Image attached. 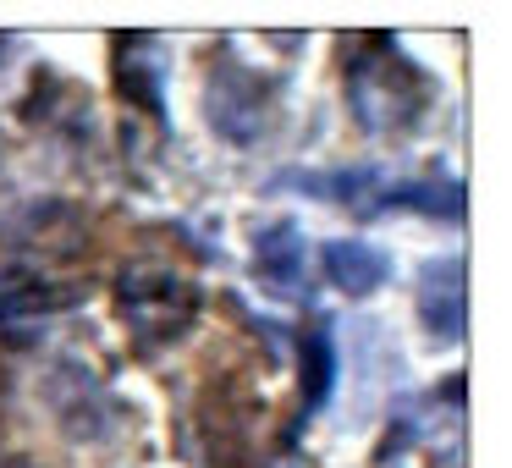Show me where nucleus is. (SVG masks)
Wrapping results in <instances>:
<instances>
[{
    "label": "nucleus",
    "mask_w": 512,
    "mask_h": 468,
    "mask_svg": "<svg viewBox=\"0 0 512 468\" xmlns=\"http://www.w3.org/2000/svg\"><path fill=\"white\" fill-rule=\"evenodd\" d=\"M435 105V78L397 45L375 34L364 39V56L347 61V111L364 127V138H408Z\"/></svg>",
    "instance_id": "obj_1"
},
{
    "label": "nucleus",
    "mask_w": 512,
    "mask_h": 468,
    "mask_svg": "<svg viewBox=\"0 0 512 468\" xmlns=\"http://www.w3.org/2000/svg\"><path fill=\"white\" fill-rule=\"evenodd\" d=\"M116 320L127 325L138 353H160L199 320V281L171 265H127L116 276Z\"/></svg>",
    "instance_id": "obj_2"
},
{
    "label": "nucleus",
    "mask_w": 512,
    "mask_h": 468,
    "mask_svg": "<svg viewBox=\"0 0 512 468\" xmlns=\"http://www.w3.org/2000/svg\"><path fill=\"white\" fill-rule=\"evenodd\" d=\"M276 116H281V83L248 67V61H237L232 50H221L204 72V122L232 149H254L265 144Z\"/></svg>",
    "instance_id": "obj_3"
},
{
    "label": "nucleus",
    "mask_w": 512,
    "mask_h": 468,
    "mask_svg": "<svg viewBox=\"0 0 512 468\" xmlns=\"http://www.w3.org/2000/svg\"><path fill=\"white\" fill-rule=\"evenodd\" d=\"M39 391H45L56 424L67 435H78V441H105V435L122 424V402H116L111 391H105V380L94 375L89 364H78V358H61Z\"/></svg>",
    "instance_id": "obj_4"
},
{
    "label": "nucleus",
    "mask_w": 512,
    "mask_h": 468,
    "mask_svg": "<svg viewBox=\"0 0 512 468\" xmlns=\"http://www.w3.org/2000/svg\"><path fill=\"white\" fill-rule=\"evenodd\" d=\"M413 303H419V320L435 342H463V320H468V276H463V254L430 259L419 270V287H413Z\"/></svg>",
    "instance_id": "obj_5"
},
{
    "label": "nucleus",
    "mask_w": 512,
    "mask_h": 468,
    "mask_svg": "<svg viewBox=\"0 0 512 468\" xmlns=\"http://www.w3.org/2000/svg\"><path fill=\"white\" fill-rule=\"evenodd\" d=\"M276 188H298L309 199H325V204H342V210H358V215H375L386 204V188L391 177L375 166H336V171H281Z\"/></svg>",
    "instance_id": "obj_6"
},
{
    "label": "nucleus",
    "mask_w": 512,
    "mask_h": 468,
    "mask_svg": "<svg viewBox=\"0 0 512 468\" xmlns=\"http://www.w3.org/2000/svg\"><path fill=\"white\" fill-rule=\"evenodd\" d=\"M72 303H78V287H67L61 276L0 265V325H34V320L72 309Z\"/></svg>",
    "instance_id": "obj_7"
},
{
    "label": "nucleus",
    "mask_w": 512,
    "mask_h": 468,
    "mask_svg": "<svg viewBox=\"0 0 512 468\" xmlns=\"http://www.w3.org/2000/svg\"><path fill=\"white\" fill-rule=\"evenodd\" d=\"M254 265L276 298H303L309 287V243H303L298 221H265L254 232Z\"/></svg>",
    "instance_id": "obj_8"
},
{
    "label": "nucleus",
    "mask_w": 512,
    "mask_h": 468,
    "mask_svg": "<svg viewBox=\"0 0 512 468\" xmlns=\"http://www.w3.org/2000/svg\"><path fill=\"white\" fill-rule=\"evenodd\" d=\"M320 265H325V281H331L342 298H375L391 281L386 248H375L369 237H331V243L320 248Z\"/></svg>",
    "instance_id": "obj_9"
},
{
    "label": "nucleus",
    "mask_w": 512,
    "mask_h": 468,
    "mask_svg": "<svg viewBox=\"0 0 512 468\" xmlns=\"http://www.w3.org/2000/svg\"><path fill=\"white\" fill-rule=\"evenodd\" d=\"M116 83H122L127 100H138L144 111H166V56L149 34L116 39Z\"/></svg>",
    "instance_id": "obj_10"
},
{
    "label": "nucleus",
    "mask_w": 512,
    "mask_h": 468,
    "mask_svg": "<svg viewBox=\"0 0 512 468\" xmlns=\"http://www.w3.org/2000/svg\"><path fill=\"white\" fill-rule=\"evenodd\" d=\"M336 391V331L331 314H309L303 325V419H320Z\"/></svg>",
    "instance_id": "obj_11"
},
{
    "label": "nucleus",
    "mask_w": 512,
    "mask_h": 468,
    "mask_svg": "<svg viewBox=\"0 0 512 468\" xmlns=\"http://www.w3.org/2000/svg\"><path fill=\"white\" fill-rule=\"evenodd\" d=\"M380 210H419L430 221L446 215L452 226H463V182H391Z\"/></svg>",
    "instance_id": "obj_12"
},
{
    "label": "nucleus",
    "mask_w": 512,
    "mask_h": 468,
    "mask_svg": "<svg viewBox=\"0 0 512 468\" xmlns=\"http://www.w3.org/2000/svg\"><path fill=\"white\" fill-rule=\"evenodd\" d=\"M276 468H309V463H298V457H287V463H276Z\"/></svg>",
    "instance_id": "obj_13"
}]
</instances>
